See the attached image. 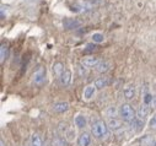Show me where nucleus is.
I'll list each match as a JSON object with an SVG mask.
<instances>
[{"mask_svg": "<svg viewBox=\"0 0 156 146\" xmlns=\"http://www.w3.org/2000/svg\"><path fill=\"white\" fill-rule=\"evenodd\" d=\"M108 125L103 120H96L91 125V133L97 139H103L108 135Z\"/></svg>", "mask_w": 156, "mask_h": 146, "instance_id": "f257e3e1", "label": "nucleus"}, {"mask_svg": "<svg viewBox=\"0 0 156 146\" xmlns=\"http://www.w3.org/2000/svg\"><path fill=\"white\" fill-rule=\"evenodd\" d=\"M119 114H121V118L127 122V123H132L135 120L136 118V112L134 111V108L129 104V103H123L119 108Z\"/></svg>", "mask_w": 156, "mask_h": 146, "instance_id": "f03ea898", "label": "nucleus"}, {"mask_svg": "<svg viewBox=\"0 0 156 146\" xmlns=\"http://www.w3.org/2000/svg\"><path fill=\"white\" fill-rule=\"evenodd\" d=\"M46 79V69L43 66H40L33 74H32V81L36 85H42Z\"/></svg>", "mask_w": 156, "mask_h": 146, "instance_id": "7ed1b4c3", "label": "nucleus"}, {"mask_svg": "<svg viewBox=\"0 0 156 146\" xmlns=\"http://www.w3.org/2000/svg\"><path fill=\"white\" fill-rule=\"evenodd\" d=\"M123 95H124V98L127 101H132L135 98V95H136V87L134 84H128L126 87H124V91H123Z\"/></svg>", "mask_w": 156, "mask_h": 146, "instance_id": "20e7f679", "label": "nucleus"}, {"mask_svg": "<svg viewBox=\"0 0 156 146\" xmlns=\"http://www.w3.org/2000/svg\"><path fill=\"white\" fill-rule=\"evenodd\" d=\"M81 22L79 20H76V19H64L63 20V26L65 30H75L77 27H80Z\"/></svg>", "mask_w": 156, "mask_h": 146, "instance_id": "39448f33", "label": "nucleus"}, {"mask_svg": "<svg viewBox=\"0 0 156 146\" xmlns=\"http://www.w3.org/2000/svg\"><path fill=\"white\" fill-rule=\"evenodd\" d=\"M108 128L112 130V131H118L123 128V124H122V120L121 119H117V118H109L108 119Z\"/></svg>", "mask_w": 156, "mask_h": 146, "instance_id": "423d86ee", "label": "nucleus"}, {"mask_svg": "<svg viewBox=\"0 0 156 146\" xmlns=\"http://www.w3.org/2000/svg\"><path fill=\"white\" fill-rule=\"evenodd\" d=\"M98 63H100V60L97 57H86V58L81 59V64L84 66H86L87 69L89 68H96Z\"/></svg>", "mask_w": 156, "mask_h": 146, "instance_id": "0eeeda50", "label": "nucleus"}, {"mask_svg": "<svg viewBox=\"0 0 156 146\" xmlns=\"http://www.w3.org/2000/svg\"><path fill=\"white\" fill-rule=\"evenodd\" d=\"M69 103L68 102H55L53 106H52V108H53V111L55 112V113H64V112H66L68 109H69Z\"/></svg>", "mask_w": 156, "mask_h": 146, "instance_id": "6e6552de", "label": "nucleus"}, {"mask_svg": "<svg viewBox=\"0 0 156 146\" xmlns=\"http://www.w3.org/2000/svg\"><path fill=\"white\" fill-rule=\"evenodd\" d=\"M91 142V136L89 133H83L77 137V145L79 146H89Z\"/></svg>", "mask_w": 156, "mask_h": 146, "instance_id": "1a4fd4ad", "label": "nucleus"}, {"mask_svg": "<svg viewBox=\"0 0 156 146\" xmlns=\"http://www.w3.org/2000/svg\"><path fill=\"white\" fill-rule=\"evenodd\" d=\"M111 84V81H109V79L108 78H106V76H101V78H97L96 80H95V82H94V85L96 86V89H105V87H107L108 85Z\"/></svg>", "mask_w": 156, "mask_h": 146, "instance_id": "9d476101", "label": "nucleus"}, {"mask_svg": "<svg viewBox=\"0 0 156 146\" xmlns=\"http://www.w3.org/2000/svg\"><path fill=\"white\" fill-rule=\"evenodd\" d=\"M111 63L109 61H106V60H102V61H100L98 64H97V66H96V71L97 72H100V74H105V72H107L109 69H111Z\"/></svg>", "mask_w": 156, "mask_h": 146, "instance_id": "9b49d317", "label": "nucleus"}, {"mask_svg": "<svg viewBox=\"0 0 156 146\" xmlns=\"http://www.w3.org/2000/svg\"><path fill=\"white\" fill-rule=\"evenodd\" d=\"M59 80H60V84L63 86H68L71 82V71L68 70V69H65V71L62 74V76L59 78Z\"/></svg>", "mask_w": 156, "mask_h": 146, "instance_id": "f8f14e48", "label": "nucleus"}, {"mask_svg": "<svg viewBox=\"0 0 156 146\" xmlns=\"http://www.w3.org/2000/svg\"><path fill=\"white\" fill-rule=\"evenodd\" d=\"M30 146H43V140L41 137L40 134H32L31 135V139H30Z\"/></svg>", "mask_w": 156, "mask_h": 146, "instance_id": "ddd939ff", "label": "nucleus"}, {"mask_svg": "<svg viewBox=\"0 0 156 146\" xmlns=\"http://www.w3.org/2000/svg\"><path fill=\"white\" fill-rule=\"evenodd\" d=\"M52 70H53V74H54L57 78H60V76H62V74L65 71L64 65H63L60 61L54 63V64H53V66H52Z\"/></svg>", "mask_w": 156, "mask_h": 146, "instance_id": "4468645a", "label": "nucleus"}, {"mask_svg": "<svg viewBox=\"0 0 156 146\" xmlns=\"http://www.w3.org/2000/svg\"><path fill=\"white\" fill-rule=\"evenodd\" d=\"M96 93V86L95 85H89L84 90V98L85 99H91Z\"/></svg>", "mask_w": 156, "mask_h": 146, "instance_id": "2eb2a0df", "label": "nucleus"}, {"mask_svg": "<svg viewBox=\"0 0 156 146\" xmlns=\"http://www.w3.org/2000/svg\"><path fill=\"white\" fill-rule=\"evenodd\" d=\"M74 123H75V125L77 128H80V129L85 128L86 127V118H85V116H83V114L76 116L75 119H74Z\"/></svg>", "mask_w": 156, "mask_h": 146, "instance_id": "dca6fc26", "label": "nucleus"}, {"mask_svg": "<svg viewBox=\"0 0 156 146\" xmlns=\"http://www.w3.org/2000/svg\"><path fill=\"white\" fill-rule=\"evenodd\" d=\"M9 57V48L5 46V44H2L0 47V63H4Z\"/></svg>", "mask_w": 156, "mask_h": 146, "instance_id": "f3484780", "label": "nucleus"}, {"mask_svg": "<svg viewBox=\"0 0 156 146\" xmlns=\"http://www.w3.org/2000/svg\"><path fill=\"white\" fill-rule=\"evenodd\" d=\"M154 137L151 135H145L140 139V146H152Z\"/></svg>", "mask_w": 156, "mask_h": 146, "instance_id": "a211bd4d", "label": "nucleus"}, {"mask_svg": "<svg viewBox=\"0 0 156 146\" xmlns=\"http://www.w3.org/2000/svg\"><path fill=\"white\" fill-rule=\"evenodd\" d=\"M58 130H59V133L62 134V135H66L68 133H69V130H70V128H69V125L66 124V123H60L59 124V127H58Z\"/></svg>", "mask_w": 156, "mask_h": 146, "instance_id": "6ab92c4d", "label": "nucleus"}, {"mask_svg": "<svg viewBox=\"0 0 156 146\" xmlns=\"http://www.w3.org/2000/svg\"><path fill=\"white\" fill-rule=\"evenodd\" d=\"M105 41V36L102 33H94L92 34V42L94 43H102Z\"/></svg>", "mask_w": 156, "mask_h": 146, "instance_id": "aec40b11", "label": "nucleus"}, {"mask_svg": "<svg viewBox=\"0 0 156 146\" xmlns=\"http://www.w3.org/2000/svg\"><path fill=\"white\" fill-rule=\"evenodd\" d=\"M106 114H107V117H109V118H115V116H117V109H115V107H114V106L108 107L107 111H106Z\"/></svg>", "mask_w": 156, "mask_h": 146, "instance_id": "412c9836", "label": "nucleus"}, {"mask_svg": "<svg viewBox=\"0 0 156 146\" xmlns=\"http://www.w3.org/2000/svg\"><path fill=\"white\" fill-rule=\"evenodd\" d=\"M86 66H84L83 64H79L77 65V72H79V76L80 78H84V76H86V74H87V71H86Z\"/></svg>", "mask_w": 156, "mask_h": 146, "instance_id": "4be33fe9", "label": "nucleus"}, {"mask_svg": "<svg viewBox=\"0 0 156 146\" xmlns=\"http://www.w3.org/2000/svg\"><path fill=\"white\" fill-rule=\"evenodd\" d=\"M53 146H64V140L60 136H57L53 139Z\"/></svg>", "mask_w": 156, "mask_h": 146, "instance_id": "5701e85b", "label": "nucleus"}, {"mask_svg": "<svg viewBox=\"0 0 156 146\" xmlns=\"http://www.w3.org/2000/svg\"><path fill=\"white\" fill-rule=\"evenodd\" d=\"M152 99H154V96H151L150 93H145V96H144V104L149 106L152 102Z\"/></svg>", "mask_w": 156, "mask_h": 146, "instance_id": "b1692460", "label": "nucleus"}, {"mask_svg": "<svg viewBox=\"0 0 156 146\" xmlns=\"http://www.w3.org/2000/svg\"><path fill=\"white\" fill-rule=\"evenodd\" d=\"M96 49H97L96 44H87L86 46V49H85V53H90V52H94Z\"/></svg>", "mask_w": 156, "mask_h": 146, "instance_id": "393cba45", "label": "nucleus"}, {"mask_svg": "<svg viewBox=\"0 0 156 146\" xmlns=\"http://www.w3.org/2000/svg\"><path fill=\"white\" fill-rule=\"evenodd\" d=\"M149 125H150V128H151V129H156V114L150 119Z\"/></svg>", "mask_w": 156, "mask_h": 146, "instance_id": "a878e982", "label": "nucleus"}, {"mask_svg": "<svg viewBox=\"0 0 156 146\" xmlns=\"http://www.w3.org/2000/svg\"><path fill=\"white\" fill-rule=\"evenodd\" d=\"M151 106H152V108H156V96H154V99L151 102Z\"/></svg>", "mask_w": 156, "mask_h": 146, "instance_id": "bb28decb", "label": "nucleus"}, {"mask_svg": "<svg viewBox=\"0 0 156 146\" xmlns=\"http://www.w3.org/2000/svg\"><path fill=\"white\" fill-rule=\"evenodd\" d=\"M0 146H5V145H4V141H3V140L0 141Z\"/></svg>", "mask_w": 156, "mask_h": 146, "instance_id": "cd10ccee", "label": "nucleus"}, {"mask_svg": "<svg viewBox=\"0 0 156 146\" xmlns=\"http://www.w3.org/2000/svg\"><path fill=\"white\" fill-rule=\"evenodd\" d=\"M154 146H156V142H155V144H154Z\"/></svg>", "mask_w": 156, "mask_h": 146, "instance_id": "c85d7f7f", "label": "nucleus"}]
</instances>
